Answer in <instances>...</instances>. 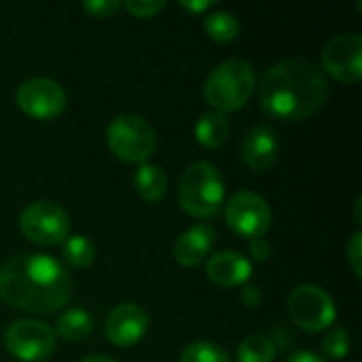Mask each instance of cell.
Listing matches in <instances>:
<instances>
[{
    "label": "cell",
    "instance_id": "6da1fadb",
    "mask_svg": "<svg viewBox=\"0 0 362 362\" xmlns=\"http://www.w3.org/2000/svg\"><path fill=\"white\" fill-rule=\"evenodd\" d=\"M72 295L70 272L49 255H17L0 267V299L30 314H55Z\"/></svg>",
    "mask_w": 362,
    "mask_h": 362
},
{
    "label": "cell",
    "instance_id": "7a4b0ae2",
    "mask_svg": "<svg viewBox=\"0 0 362 362\" xmlns=\"http://www.w3.org/2000/svg\"><path fill=\"white\" fill-rule=\"evenodd\" d=\"M329 98V81L325 72L301 57L274 64L261 78L259 104L280 121H301L318 112Z\"/></svg>",
    "mask_w": 362,
    "mask_h": 362
},
{
    "label": "cell",
    "instance_id": "3957f363",
    "mask_svg": "<svg viewBox=\"0 0 362 362\" xmlns=\"http://www.w3.org/2000/svg\"><path fill=\"white\" fill-rule=\"evenodd\" d=\"M257 87V72L246 59H225L210 70L204 83L206 102L216 112H235L252 95Z\"/></svg>",
    "mask_w": 362,
    "mask_h": 362
},
{
    "label": "cell",
    "instance_id": "277c9868",
    "mask_svg": "<svg viewBox=\"0 0 362 362\" xmlns=\"http://www.w3.org/2000/svg\"><path fill=\"white\" fill-rule=\"evenodd\" d=\"M178 202L191 216H216L225 204V178L221 170L210 161L191 163L180 178Z\"/></svg>",
    "mask_w": 362,
    "mask_h": 362
},
{
    "label": "cell",
    "instance_id": "5b68a950",
    "mask_svg": "<svg viewBox=\"0 0 362 362\" xmlns=\"http://www.w3.org/2000/svg\"><path fill=\"white\" fill-rule=\"evenodd\" d=\"M106 144L127 163H146L157 148V132L140 115H119L106 127Z\"/></svg>",
    "mask_w": 362,
    "mask_h": 362
},
{
    "label": "cell",
    "instance_id": "8992f818",
    "mask_svg": "<svg viewBox=\"0 0 362 362\" xmlns=\"http://www.w3.org/2000/svg\"><path fill=\"white\" fill-rule=\"evenodd\" d=\"M21 233L38 246L62 244L70 233V216L51 199H36L19 214Z\"/></svg>",
    "mask_w": 362,
    "mask_h": 362
},
{
    "label": "cell",
    "instance_id": "52a82bcc",
    "mask_svg": "<svg viewBox=\"0 0 362 362\" xmlns=\"http://www.w3.org/2000/svg\"><path fill=\"white\" fill-rule=\"evenodd\" d=\"M57 335L53 327L34 318L15 320L4 331V348L11 356L23 362H42L53 356Z\"/></svg>",
    "mask_w": 362,
    "mask_h": 362
},
{
    "label": "cell",
    "instance_id": "ba28073f",
    "mask_svg": "<svg viewBox=\"0 0 362 362\" xmlns=\"http://www.w3.org/2000/svg\"><path fill=\"white\" fill-rule=\"evenodd\" d=\"M288 316L299 329L320 333L335 322L337 310L333 297L322 286L301 284L288 297Z\"/></svg>",
    "mask_w": 362,
    "mask_h": 362
},
{
    "label": "cell",
    "instance_id": "9c48e42d",
    "mask_svg": "<svg viewBox=\"0 0 362 362\" xmlns=\"http://www.w3.org/2000/svg\"><path fill=\"white\" fill-rule=\"evenodd\" d=\"M227 225L242 238H265L272 225V208L263 195L240 191L227 202Z\"/></svg>",
    "mask_w": 362,
    "mask_h": 362
},
{
    "label": "cell",
    "instance_id": "30bf717a",
    "mask_svg": "<svg viewBox=\"0 0 362 362\" xmlns=\"http://www.w3.org/2000/svg\"><path fill=\"white\" fill-rule=\"evenodd\" d=\"M19 110H23L32 119L49 121L62 115L66 108V91L64 87L47 76H34L23 81L15 93Z\"/></svg>",
    "mask_w": 362,
    "mask_h": 362
},
{
    "label": "cell",
    "instance_id": "8fae6325",
    "mask_svg": "<svg viewBox=\"0 0 362 362\" xmlns=\"http://www.w3.org/2000/svg\"><path fill=\"white\" fill-rule=\"evenodd\" d=\"M322 68L341 83H358L362 78V36L348 32L331 38L322 49Z\"/></svg>",
    "mask_w": 362,
    "mask_h": 362
},
{
    "label": "cell",
    "instance_id": "7c38bea8",
    "mask_svg": "<svg viewBox=\"0 0 362 362\" xmlns=\"http://www.w3.org/2000/svg\"><path fill=\"white\" fill-rule=\"evenodd\" d=\"M148 329V314L138 303H119L106 316L104 333L110 344L119 348L136 346Z\"/></svg>",
    "mask_w": 362,
    "mask_h": 362
},
{
    "label": "cell",
    "instance_id": "4fadbf2b",
    "mask_svg": "<svg viewBox=\"0 0 362 362\" xmlns=\"http://www.w3.org/2000/svg\"><path fill=\"white\" fill-rule=\"evenodd\" d=\"M242 161L255 172H267L276 165L280 157V140L274 127L255 125L240 144Z\"/></svg>",
    "mask_w": 362,
    "mask_h": 362
},
{
    "label": "cell",
    "instance_id": "5bb4252c",
    "mask_svg": "<svg viewBox=\"0 0 362 362\" xmlns=\"http://www.w3.org/2000/svg\"><path fill=\"white\" fill-rule=\"evenodd\" d=\"M252 274L250 261L238 252V250H221L210 257L206 263V276L210 282L223 288H233V286H244Z\"/></svg>",
    "mask_w": 362,
    "mask_h": 362
},
{
    "label": "cell",
    "instance_id": "9a60e30c",
    "mask_svg": "<svg viewBox=\"0 0 362 362\" xmlns=\"http://www.w3.org/2000/svg\"><path fill=\"white\" fill-rule=\"evenodd\" d=\"M216 242V231L206 225H193L191 229H187L174 244V259L182 265V267H195L199 265L208 252L212 250Z\"/></svg>",
    "mask_w": 362,
    "mask_h": 362
},
{
    "label": "cell",
    "instance_id": "2e32d148",
    "mask_svg": "<svg viewBox=\"0 0 362 362\" xmlns=\"http://www.w3.org/2000/svg\"><path fill=\"white\" fill-rule=\"evenodd\" d=\"M134 187L144 202H159L168 193V176L159 165L140 163L134 174Z\"/></svg>",
    "mask_w": 362,
    "mask_h": 362
},
{
    "label": "cell",
    "instance_id": "e0dca14e",
    "mask_svg": "<svg viewBox=\"0 0 362 362\" xmlns=\"http://www.w3.org/2000/svg\"><path fill=\"white\" fill-rule=\"evenodd\" d=\"M227 136H229V121H227V115H223V112L208 110L195 123V138L206 148L223 146Z\"/></svg>",
    "mask_w": 362,
    "mask_h": 362
},
{
    "label": "cell",
    "instance_id": "ac0fdd59",
    "mask_svg": "<svg viewBox=\"0 0 362 362\" xmlns=\"http://www.w3.org/2000/svg\"><path fill=\"white\" fill-rule=\"evenodd\" d=\"M53 331L66 341H83L93 331V318L85 310H78V308L66 310L57 316Z\"/></svg>",
    "mask_w": 362,
    "mask_h": 362
},
{
    "label": "cell",
    "instance_id": "d6986e66",
    "mask_svg": "<svg viewBox=\"0 0 362 362\" xmlns=\"http://www.w3.org/2000/svg\"><path fill=\"white\" fill-rule=\"evenodd\" d=\"M62 257L70 267L85 269L95 259V246L87 235H68L62 242Z\"/></svg>",
    "mask_w": 362,
    "mask_h": 362
},
{
    "label": "cell",
    "instance_id": "ffe728a7",
    "mask_svg": "<svg viewBox=\"0 0 362 362\" xmlns=\"http://www.w3.org/2000/svg\"><path fill=\"white\" fill-rule=\"evenodd\" d=\"M240 19L229 13V11H216V13H210L206 15L204 19V30L206 34L216 40V42H229L233 40L238 34H240Z\"/></svg>",
    "mask_w": 362,
    "mask_h": 362
},
{
    "label": "cell",
    "instance_id": "44dd1931",
    "mask_svg": "<svg viewBox=\"0 0 362 362\" xmlns=\"http://www.w3.org/2000/svg\"><path fill=\"white\" fill-rule=\"evenodd\" d=\"M276 344L267 335H248L238 348V362H274Z\"/></svg>",
    "mask_w": 362,
    "mask_h": 362
},
{
    "label": "cell",
    "instance_id": "7402d4cb",
    "mask_svg": "<svg viewBox=\"0 0 362 362\" xmlns=\"http://www.w3.org/2000/svg\"><path fill=\"white\" fill-rule=\"evenodd\" d=\"M180 362H231V356L212 341H195L182 350Z\"/></svg>",
    "mask_w": 362,
    "mask_h": 362
},
{
    "label": "cell",
    "instance_id": "603a6c76",
    "mask_svg": "<svg viewBox=\"0 0 362 362\" xmlns=\"http://www.w3.org/2000/svg\"><path fill=\"white\" fill-rule=\"evenodd\" d=\"M322 352L329 358L341 361L348 356L350 352V333L346 329H333L327 333V337L322 339Z\"/></svg>",
    "mask_w": 362,
    "mask_h": 362
},
{
    "label": "cell",
    "instance_id": "cb8c5ba5",
    "mask_svg": "<svg viewBox=\"0 0 362 362\" xmlns=\"http://www.w3.org/2000/svg\"><path fill=\"white\" fill-rule=\"evenodd\" d=\"M165 6H168L165 0H127V2H125V8H127L134 17H140V19L155 17V15L161 13Z\"/></svg>",
    "mask_w": 362,
    "mask_h": 362
},
{
    "label": "cell",
    "instance_id": "d4e9b609",
    "mask_svg": "<svg viewBox=\"0 0 362 362\" xmlns=\"http://www.w3.org/2000/svg\"><path fill=\"white\" fill-rule=\"evenodd\" d=\"M83 8L93 17L104 19V17L115 15L121 8V2L119 0H87V2H83Z\"/></svg>",
    "mask_w": 362,
    "mask_h": 362
},
{
    "label": "cell",
    "instance_id": "484cf974",
    "mask_svg": "<svg viewBox=\"0 0 362 362\" xmlns=\"http://www.w3.org/2000/svg\"><path fill=\"white\" fill-rule=\"evenodd\" d=\"M348 261H350V265H352V272L356 274V278H361L362 276V233L361 231H356L354 235H352V240H350V244H348Z\"/></svg>",
    "mask_w": 362,
    "mask_h": 362
},
{
    "label": "cell",
    "instance_id": "4316f807",
    "mask_svg": "<svg viewBox=\"0 0 362 362\" xmlns=\"http://www.w3.org/2000/svg\"><path fill=\"white\" fill-rule=\"evenodd\" d=\"M250 255H252L257 261H267L269 255H272V248H269L267 240H265V238L250 240Z\"/></svg>",
    "mask_w": 362,
    "mask_h": 362
},
{
    "label": "cell",
    "instance_id": "83f0119b",
    "mask_svg": "<svg viewBox=\"0 0 362 362\" xmlns=\"http://www.w3.org/2000/svg\"><path fill=\"white\" fill-rule=\"evenodd\" d=\"M182 4V8H187V11H191V13H202V11H208L212 4H214V0H182L180 2Z\"/></svg>",
    "mask_w": 362,
    "mask_h": 362
},
{
    "label": "cell",
    "instance_id": "f1b7e54d",
    "mask_svg": "<svg viewBox=\"0 0 362 362\" xmlns=\"http://www.w3.org/2000/svg\"><path fill=\"white\" fill-rule=\"evenodd\" d=\"M288 362H327L322 356H318V354H314V352H310V350H301V352H295Z\"/></svg>",
    "mask_w": 362,
    "mask_h": 362
},
{
    "label": "cell",
    "instance_id": "f546056e",
    "mask_svg": "<svg viewBox=\"0 0 362 362\" xmlns=\"http://www.w3.org/2000/svg\"><path fill=\"white\" fill-rule=\"evenodd\" d=\"M242 299H244L250 308H255V305H257V301H259V293H257V288H255V286H246V288H244V293H242Z\"/></svg>",
    "mask_w": 362,
    "mask_h": 362
},
{
    "label": "cell",
    "instance_id": "4dcf8cb0",
    "mask_svg": "<svg viewBox=\"0 0 362 362\" xmlns=\"http://www.w3.org/2000/svg\"><path fill=\"white\" fill-rule=\"evenodd\" d=\"M81 362H115V361H112V358H108V356L95 354V356H87V358H83Z\"/></svg>",
    "mask_w": 362,
    "mask_h": 362
}]
</instances>
